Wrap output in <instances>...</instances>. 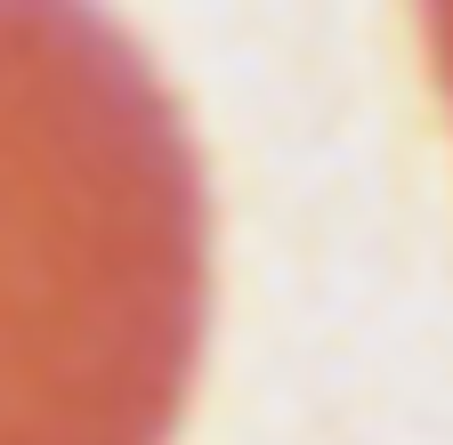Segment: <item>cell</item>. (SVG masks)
Returning a JSON list of instances; mask_svg holds the SVG:
<instances>
[{
	"mask_svg": "<svg viewBox=\"0 0 453 445\" xmlns=\"http://www.w3.org/2000/svg\"><path fill=\"white\" fill-rule=\"evenodd\" d=\"M211 332V195L89 0H0V445H170Z\"/></svg>",
	"mask_w": 453,
	"mask_h": 445,
	"instance_id": "obj_1",
	"label": "cell"
},
{
	"mask_svg": "<svg viewBox=\"0 0 453 445\" xmlns=\"http://www.w3.org/2000/svg\"><path fill=\"white\" fill-rule=\"evenodd\" d=\"M421 17H429V49H437V81L453 97V0H421Z\"/></svg>",
	"mask_w": 453,
	"mask_h": 445,
	"instance_id": "obj_2",
	"label": "cell"
}]
</instances>
